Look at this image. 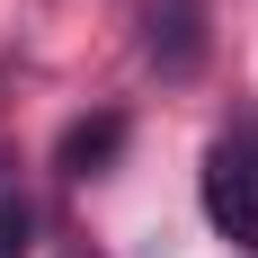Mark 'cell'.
I'll return each instance as SVG.
<instances>
[{
    "label": "cell",
    "mask_w": 258,
    "mask_h": 258,
    "mask_svg": "<svg viewBox=\"0 0 258 258\" xmlns=\"http://www.w3.org/2000/svg\"><path fill=\"white\" fill-rule=\"evenodd\" d=\"M205 223L223 240H240V249H258V116L214 134V152H205Z\"/></svg>",
    "instance_id": "1"
},
{
    "label": "cell",
    "mask_w": 258,
    "mask_h": 258,
    "mask_svg": "<svg viewBox=\"0 0 258 258\" xmlns=\"http://www.w3.org/2000/svg\"><path fill=\"white\" fill-rule=\"evenodd\" d=\"M205 0H152L143 9V53L160 62V80H196L205 72Z\"/></svg>",
    "instance_id": "2"
},
{
    "label": "cell",
    "mask_w": 258,
    "mask_h": 258,
    "mask_svg": "<svg viewBox=\"0 0 258 258\" xmlns=\"http://www.w3.org/2000/svg\"><path fill=\"white\" fill-rule=\"evenodd\" d=\"M116 152H125V116H116V107H98V116H80V125L62 134L53 169H62V178H98V169H107Z\"/></svg>",
    "instance_id": "3"
},
{
    "label": "cell",
    "mask_w": 258,
    "mask_h": 258,
    "mask_svg": "<svg viewBox=\"0 0 258 258\" xmlns=\"http://www.w3.org/2000/svg\"><path fill=\"white\" fill-rule=\"evenodd\" d=\"M27 249H36V205H27L18 152L0 143V258H27Z\"/></svg>",
    "instance_id": "4"
},
{
    "label": "cell",
    "mask_w": 258,
    "mask_h": 258,
    "mask_svg": "<svg viewBox=\"0 0 258 258\" xmlns=\"http://www.w3.org/2000/svg\"><path fill=\"white\" fill-rule=\"evenodd\" d=\"M72 258H98V249H72Z\"/></svg>",
    "instance_id": "5"
}]
</instances>
